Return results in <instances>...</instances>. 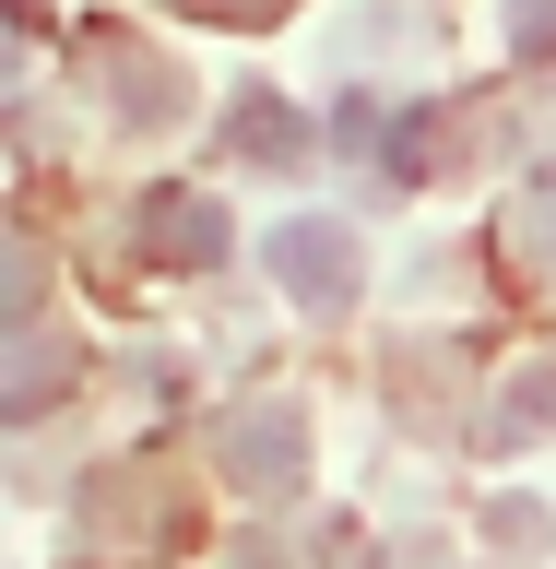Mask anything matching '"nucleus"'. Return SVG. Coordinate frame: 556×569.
I'll list each match as a JSON object with an SVG mask.
<instances>
[{"label":"nucleus","instance_id":"f257e3e1","mask_svg":"<svg viewBox=\"0 0 556 569\" xmlns=\"http://www.w3.org/2000/svg\"><path fill=\"white\" fill-rule=\"evenodd\" d=\"M261 261H273V284H284L309 320H344L355 284H367V273H355V226H332V213H284Z\"/></svg>","mask_w":556,"mask_h":569},{"label":"nucleus","instance_id":"f03ea898","mask_svg":"<svg viewBox=\"0 0 556 569\" xmlns=\"http://www.w3.org/2000/svg\"><path fill=\"white\" fill-rule=\"evenodd\" d=\"M213 462H225L249 498H296L309 487V416H296V403H237L225 439H213Z\"/></svg>","mask_w":556,"mask_h":569},{"label":"nucleus","instance_id":"7ed1b4c3","mask_svg":"<svg viewBox=\"0 0 556 569\" xmlns=\"http://www.w3.org/2000/svg\"><path fill=\"white\" fill-rule=\"evenodd\" d=\"M451 154H474V107H451V96L391 107V131H380V178H391V190H438Z\"/></svg>","mask_w":556,"mask_h":569},{"label":"nucleus","instance_id":"20e7f679","mask_svg":"<svg viewBox=\"0 0 556 569\" xmlns=\"http://www.w3.org/2000/svg\"><path fill=\"white\" fill-rule=\"evenodd\" d=\"M142 249L166 273H213L225 261V202L213 190H142Z\"/></svg>","mask_w":556,"mask_h":569},{"label":"nucleus","instance_id":"39448f33","mask_svg":"<svg viewBox=\"0 0 556 569\" xmlns=\"http://www.w3.org/2000/svg\"><path fill=\"white\" fill-rule=\"evenodd\" d=\"M225 154H249V167H309V119L284 96H237L225 107Z\"/></svg>","mask_w":556,"mask_h":569},{"label":"nucleus","instance_id":"423d86ee","mask_svg":"<svg viewBox=\"0 0 556 569\" xmlns=\"http://www.w3.org/2000/svg\"><path fill=\"white\" fill-rule=\"evenodd\" d=\"M545 427H556V356H533V368H509V391L486 403L474 439H486V451H522V439H545Z\"/></svg>","mask_w":556,"mask_h":569},{"label":"nucleus","instance_id":"0eeeda50","mask_svg":"<svg viewBox=\"0 0 556 569\" xmlns=\"http://www.w3.org/2000/svg\"><path fill=\"white\" fill-rule=\"evenodd\" d=\"M83 71H119V83H131V96H119L131 119H166V96H178V83H166L154 60H142L131 36H83Z\"/></svg>","mask_w":556,"mask_h":569},{"label":"nucleus","instance_id":"6e6552de","mask_svg":"<svg viewBox=\"0 0 556 569\" xmlns=\"http://www.w3.org/2000/svg\"><path fill=\"white\" fill-rule=\"evenodd\" d=\"M509 249H522L533 273L556 284V167H533V178H522V202H509Z\"/></svg>","mask_w":556,"mask_h":569},{"label":"nucleus","instance_id":"1a4fd4ad","mask_svg":"<svg viewBox=\"0 0 556 569\" xmlns=\"http://www.w3.org/2000/svg\"><path fill=\"white\" fill-rule=\"evenodd\" d=\"M60 403V345L24 320V345H12V416H48Z\"/></svg>","mask_w":556,"mask_h":569},{"label":"nucleus","instance_id":"9d476101","mask_svg":"<svg viewBox=\"0 0 556 569\" xmlns=\"http://www.w3.org/2000/svg\"><path fill=\"white\" fill-rule=\"evenodd\" d=\"M509 60H556V0H509Z\"/></svg>","mask_w":556,"mask_h":569},{"label":"nucleus","instance_id":"9b49d317","mask_svg":"<svg viewBox=\"0 0 556 569\" xmlns=\"http://www.w3.org/2000/svg\"><path fill=\"white\" fill-rule=\"evenodd\" d=\"M486 533H497V546H545V510H533V498H497Z\"/></svg>","mask_w":556,"mask_h":569},{"label":"nucleus","instance_id":"f8f14e48","mask_svg":"<svg viewBox=\"0 0 556 569\" xmlns=\"http://www.w3.org/2000/svg\"><path fill=\"white\" fill-rule=\"evenodd\" d=\"M190 12H213V24H273L284 0H190Z\"/></svg>","mask_w":556,"mask_h":569},{"label":"nucleus","instance_id":"ddd939ff","mask_svg":"<svg viewBox=\"0 0 556 569\" xmlns=\"http://www.w3.org/2000/svg\"><path fill=\"white\" fill-rule=\"evenodd\" d=\"M237 569H284V558H273V546H237Z\"/></svg>","mask_w":556,"mask_h":569}]
</instances>
